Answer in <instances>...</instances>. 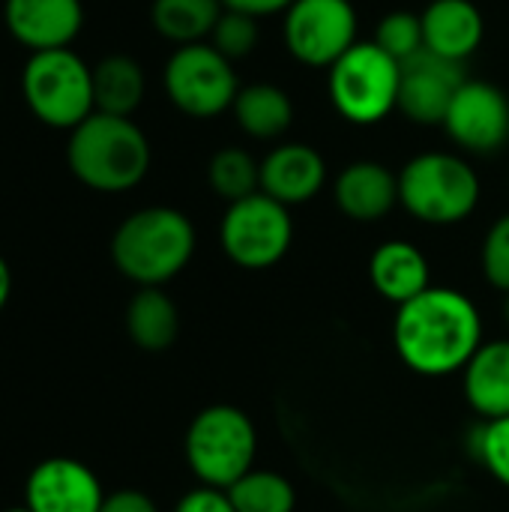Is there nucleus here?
<instances>
[{
    "instance_id": "412c9836",
    "label": "nucleus",
    "mask_w": 509,
    "mask_h": 512,
    "mask_svg": "<svg viewBox=\"0 0 509 512\" xmlns=\"http://www.w3.org/2000/svg\"><path fill=\"white\" fill-rule=\"evenodd\" d=\"M126 333L147 354L168 351L180 333V312L174 300L162 288H138L126 306Z\"/></svg>"
},
{
    "instance_id": "9b49d317",
    "label": "nucleus",
    "mask_w": 509,
    "mask_h": 512,
    "mask_svg": "<svg viewBox=\"0 0 509 512\" xmlns=\"http://www.w3.org/2000/svg\"><path fill=\"white\" fill-rule=\"evenodd\" d=\"M444 129L468 153H498L509 141V96L492 81L468 78L453 96Z\"/></svg>"
},
{
    "instance_id": "2f4dec72",
    "label": "nucleus",
    "mask_w": 509,
    "mask_h": 512,
    "mask_svg": "<svg viewBox=\"0 0 509 512\" xmlns=\"http://www.w3.org/2000/svg\"><path fill=\"white\" fill-rule=\"evenodd\" d=\"M294 0H222L225 9L252 15V18H264V15H276V12H288Z\"/></svg>"
},
{
    "instance_id": "aec40b11",
    "label": "nucleus",
    "mask_w": 509,
    "mask_h": 512,
    "mask_svg": "<svg viewBox=\"0 0 509 512\" xmlns=\"http://www.w3.org/2000/svg\"><path fill=\"white\" fill-rule=\"evenodd\" d=\"M231 114L237 120V126L258 141H273L282 138L291 123H294V102L291 96L279 87V84H246L240 87Z\"/></svg>"
},
{
    "instance_id": "f257e3e1",
    "label": "nucleus",
    "mask_w": 509,
    "mask_h": 512,
    "mask_svg": "<svg viewBox=\"0 0 509 512\" xmlns=\"http://www.w3.org/2000/svg\"><path fill=\"white\" fill-rule=\"evenodd\" d=\"M393 345L411 372L450 378L462 372L483 345V321L468 294L432 285L396 309Z\"/></svg>"
},
{
    "instance_id": "6ab92c4d",
    "label": "nucleus",
    "mask_w": 509,
    "mask_h": 512,
    "mask_svg": "<svg viewBox=\"0 0 509 512\" xmlns=\"http://www.w3.org/2000/svg\"><path fill=\"white\" fill-rule=\"evenodd\" d=\"M369 279L378 297L393 303L396 309L408 300L420 297L429 282V261L426 255L408 240H387L369 258Z\"/></svg>"
},
{
    "instance_id": "f8f14e48",
    "label": "nucleus",
    "mask_w": 509,
    "mask_h": 512,
    "mask_svg": "<svg viewBox=\"0 0 509 512\" xmlns=\"http://www.w3.org/2000/svg\"><path fill=\"white\" fill-rule=\"evenodd\" d=\"M468 81L465 63L447 60L429 48L417 51L402 63L399 78V111L420 126H444L453 96Z\"/></svg>"
},
{
    "instance_id": "a211bd4d",
    "label": "nucleus",
    "mask_w": 509,
    "mask_h": 512,
    "mask_svg": "<svg viewBox=\"0 0 509 512\" xmlns=\"http://www.w3.org/2000/svg\"><path fill=\"white\" fill-rule=\"evenodd\" d=\"M462 387L471 411L486 423L509 417V339L483 342L462 369Z\"/></svg>"
},
{
    "instance_id": "1a4fd4ad",
    "label": "nucleus",
    "mask_w": 509,
    "mask_h": 512,
    "mask_svg": "<svg viewBox=\"0 0 509 512\" xmlns=\"http://www.w3.org/2000/svg\"><path fill=\"white\" fill-rule=\"evenodd\" d=\"M219 243L237 267L267 270L279 264L294 243L291 207L264 192L234 201L219 222Z\"/></svg>"
},
{
    "instance_id": "f03ea898",
    "label": "nucleus",
    "mask_w": 509,
    "mask_h": 512,
    "mask_svg": "<svg viewBox=\"0 0 509 512\" xmlns=\"http://www.w3.org/2000/svg\"><path fill=\"white\" fill-rule=\"evenodd\" d=\"M150 159V141L132 117L93 111L66 141V162L75 180L105 195L135 189L147 177Z\"/></svg>"
},
{
    "instance_id": "f3484780",
    "label": "nucleus",
    "mask_w": 509,
    "mask_h": 512,
    "mask_svg": "<svg viewBox=\"0 0 509 512\" xmlns=\"http://www.w3.org/2000/svg\"><path fill=\"white\" fill-rule=\"evenodd\" d=\"M420 18L426 48L447 60L465 63L483 45L486 21L474 0H432Z\"/></svg>"
},
{
    "instance_id": "f704fd0d",
    "label": "nucleus",
    "mask_w": 509,
    "mask_h": 512,
    "mask_svg": "<svg viewBox=\"0 0 509 512\" xmlns=\"http://www.w3.org/2000/svg\"><path fill=\"white\" fill-rule=\"evenodd\" d=\"M3 512H30V510H27V507L21 504V507H9V510H3Z\"/></svg>"
},
{
    "instance_id": "39448f33",
    "label": "nucleus",
    "mask_w": 509,
    "mask_h": 512,
    "mask_svg": "<svg viewBox=\"0 0 509 512\" xmlns=\"http://www.w3.org/2000/svg\"><path fill=\"white\" fill-rule=\"evenodd\" d=\"M399 204L426 225L465 222L480 204V177L456 153H420L399 171Z\"/></svg>"
},
{
    "instance_id": "c756f323",
    "label": "nucleus",
    "mask_w": 509,
    "mask_h": 512,
    "mask_svg": "<svg viewBox=\"0 0 509 512\" xmlns=\"http://www.w3.org/2000/svg\"><path fill=\"white\" fill-rule=\"evenodd\" d=\"M174 512H237L225 489H210V486H198L192 492H186Z\"/></svg>"
},
{
    "instance_id": "c85d7f7f",
    "label": "nucleus",
    "mask_w": 509,
    "mask_h": 512,
    "mask_svg": "<svg viewBox=\"0 0 509 512\" xmlns=\"http://www.w3.org/2000/svg\"><path fill=\"white\" fill-rule=\"evenodd\" d=\"M480 264L483 273L489 279L492 288H498L501 294L509 291V213L492 222L483 249H480Z\"/></svg>"
},
{
    "instance_id": "bb28decb",
    "label": "nucleus",
    "mask_w": 509,
    "mask_h": 512,
    "mask_svg": "<svg viewBox=\"0 0 509 512\" xmlns=\"http://www.w3.org/2000/svg\"><path fill=\"white\" fill-rule=\"evenodd\" d=\"M261 39V30H258V18L252 15H243V12H234V9H225L210 33V45L225 54L231 63L240 60V57H249L255 51Z\"/></svg>"
},
{
    "instance_id": "393cba45",
    "label": "nucleus",
    "mask_w": 509,
    "mask_h": 512,
    "mask_svg": "<svg viewBox=\"0 0 509 512\" xmlns=\"http://www.w3.org/2000/svg\"><path fill=\"white\" fill-rule=\"evenodd\" d=\"M237 512H294L297 492L288 477L276 471H249L231 489H225Z\"/></svg>"
},
{
    "instance_id": "423d86ee",
    "label": "nucleus",
    "mask_w": 509,
    "mask_h": 512,
    "mask_svg": "<svg viewBox=\"0 0 509 512\" xmlns=\"http://www.w3.org/2000/svg\"><path fill=\"white\" fill-rule=\"evenodd\" d=\"M21 93L30 114L51 129H75L96 111L93 66L72 48L36 51L21 72Z\"/></svg>"
},
{
    "instance_id": "ddd939ff",
    "label": "nucleus",
    "mask_w": 509,
    "mask_h": 512,
    "mask_svg": "<svg viewBox=\"0 0 509 512\" xmlns=\"http://www.w3.org/2000/svg\"><path fill=\"white\" fill-rule=\"evenodd\" d=\"M105 501L99 477L78 459L54 456L39 462L24 486L30 512H99Z\"/></svg>"
},
{
    "instance_id": "473e14b6",
    "label": "nucleus",
    "mask_w": 509,
    "mask_h": 512,
    "mask_svg": "<svg viewBox=\"0 0 509 512\" xmlns=\"http://www.w3.org/2000/svg\"><path fill=\"white\" fill-rule=\"evenodd\" d=\"M9 297H12V270H9L6 258L0 255V312L6 309Z\"/></svg>"
},
{
    "instance_id": "0eeeda50",
    "label": "nucleus",
    "mask_w": 509,
    "mask_h": 512,
    "mask_svg": "<svg viewBox=\"0 0 509 512\" xmlns=\"http://www.w3.org/2000/svg\"><path fill=\"white\" fill-rule=\"evenodd\" d=\"M402 63L372 39L342 54L327 75V93L339 117L354 126H375L399 111Z\"/></svg>"
},
{
    "instance_id": "7c9ffc66",
    "label": "nucleus",
    "mask_w": 509,
    "mask_h": 512,
    "mask_svg": "<svg viewBox=\"0 0 509 512\" xmlns=\"http://www.w3.org/2000/svg\"><path fill=\"white\" fill-rule=\"evenodd\" d=\"M99 512H159L153 498L138 492V489H117L111 495H105L102 510Z\"/></svg>"
},
{
    "instance_id": "cd10ccee",
    "label": "nucleus",
    "mask_w": 509,
    "mask_h": 512,
    "mask_svg": "<svg viewBox=\"0 0 509 512\" xmlns=\"http://www.w3.org/2000/svg\"><path fill=\"white\" fill-rule=\"evenodd\" d=\"M474 450L486 471L509 489V417L483 423L474 435Z\"/></svg>"
},
{
    "instance_id": "72a5a7b5",
    "label": "nucleus",
    "mask_w": 509,
    "mask_h": 512,
    "mask_svg": "<svg viewBox=\"0 0 509 512\" xmlns=\"http://www.w3.org/2000/svg\"><path fill=\"white\" fill-rule=\"evenodd\" d=\"M501 315H504V321H507V327H509V291L504 294V303H501Z\"/></svg>"
},
{
    "instance_id": "6e6552de",
    "label": "nucleus",
    "mask_w": 509,
    "mask_h": 512,
    "mask_svg": "<svg viewBox=\"0 0 509 512\" xmlns=\"http://www.w3.org/2000/svg\"><path fill=\"white\" fill-rule=\"evenodd\" d=\"M165 93L177 111L195 120H210L228 111L240 93L234 63L210 42L177 45L162 72Z\"/></svg>"
},
{
    "instance_id": "dca6fc26",
    "label": "nucleus",
    "mask_w": 509,
    "mask_h": 512,
    "mask_svg": "<svg viewBox=\"0 0 509 512\" xmlns=\"http://www.w3.org/2000/svg\"><path fill=\"white\" fill-rule=\"evenodd\" d=\"M333 198L348 219L378 222L399 204V174L375 159H357L336 177Z\"/></svg>"
},
{
    "instance_id": "b1692460",
    "label": "nucleus",
    "mask_w": 509,
    "mask_h": 512,
    "mask_svg": "<svg viewBox=\"0 0 509 512\" xmlns=\"http://www.w3.org/2000/svg\"><path fill=\"white\" fill-rule=\"evenodd\" d=\"M207 183L228 204L243 201L261 192V162H255V156L243 147H222L210 156Z\"/></svg>"
},
{
    "instance_id": "5701e85b",
    "label": "nucleus",
    "mask_w": 509,
    "mask_h": 512,
    "mask_svg": "<svg viewBox=\"0 0 509 512\" xmlns=\"http://www.w3.org/2000/svg\"><path fill=\"white\" fill-rule=\"evenodd\" d=\"M222 12V0H153L150 24L174 45H195L210 39Z\"/></svg>"
},
{
    "instance_id": "9d476101",
    "label": "nucleus",
    "mask_w": 509,
    "mask_h": 512,
    "mask_svg": "<svg viewBox=\"0 0 509 512\" xmlns=\"http://www.w3.org/2000/svg\"><path fill=\"white\" fill-rule=\"evenodd\" d=\"M285 48L294 60L330 69L357 39V12L351 0H294L282 21Z\"/></svg>"
},
{
    "instance_id": "7ed1b4c3",
    "label": "nucleus",
    "mask_w": 509,
    "mask_h": 512,
    "mask_svg": "<svg viewBox=\"0 0 509 512\" xmlns=\"http://www.w3.org/2000/svg\"><path fill=\"white\" fill-rule=\"evenodd\" d=\"M195 225L174 207H144L126 216L111 237L114 267L138 288H162L195 255Z\"/></svg>"
},
{
    "instance_id": "2eb2a0df",
    "label": "nucleus",
    "mask_w": 509,
    "mask_h": 512,
    "mask_svg": "<svg viewBox=\"0 0 509 512\" xmlns=\"http://www.w3.org/2000/svg\"><path fill=\"white\" fill-rule=\"evenodd\" d=\"M324 183H327V162L309 144L288 141L273 147L261 159V192L285 207L312 201L324 189Z\"/></svg>"
},
{
    "instance_id": "4468645a",
    "label": "nucleus",
    "mask_w": 509,
    "mask_h": 512,
    "mask_svg": "<svg viewBox=\"0 0 509 512\" xmlns=\"http://www.w3.org/2000/svg\"><path fill=\"white\" fill-rule=\"evenodd\" d=\"M9 36L30 54L69 48L84 27L81 0H3Z\"/></svg>"
},
{
    "instance_id": "20e7f679",
    "label": "nucleus",
    "mask_w": 509,
    "mask_h": 512,
    "mask_svg": "<svg viewBox=\"0 0 509 512\" xmlns=\"http://www.w3.org/2000/svg\"><path fill=\"white\" fill-rule=\"evenodd\" d=\"M186 465L201 486L231 489L255 465L258 432L246 411L234 405H210L198 411L183 438Z\"/></svg>"
},
{
    "instance_id": "4be33fe9",
    "label": "nucleus",
    "mask_w": 509,
    "mask_h": 512,
    "mask_svg": "<svg viewBox=\"0 0 509 512\" xmlns=\"http://www.w3.org/2000/svg\"><path fill=\"white\" fill-rule=\"evenodd\" d=\"M147 93L144 69L129 54H108L93 66V99L96 111L114 117H132Z\"/></svg>"
},
{
    "instance_id": "a878e982",
    "label": "nucleus",
    "mask_w": 509,
    "mask_h": 512,
    "mask_svg": "<svg viewBox=\"0 0 509 512\" xmlns=\"http://www.w3.org/2000/svg\"><path fill=\"white\" fill-rule=\"evenodd\" d=\"M372 42L378 48H384L393 60L405 63L408 57H414L417 51L426 48V39H423V18L417 12H408V9H396V12H387L378 27H375V36Z\"/></svg>"
}]
</instances>
